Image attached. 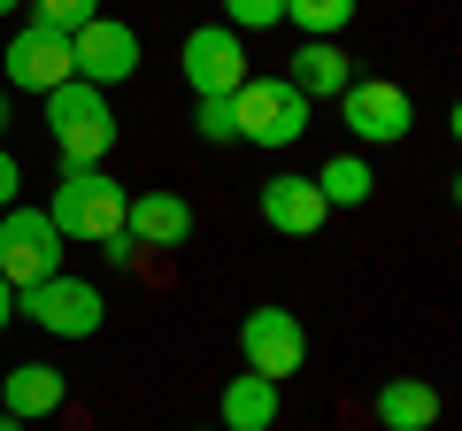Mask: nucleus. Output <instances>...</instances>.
<instances>
[{
	"label": "nucleus",
	"instance_id": "1",
	"mask_svg": "<svg viewBox=\"0 0 462 431\" xmlns=\"http://www.w3.org/2000/svg\"><path fill=\"white\" fill-rule=\"evenodd\" d=\"M47 132H54V147H62V162L69 170H100L108 162V147H116V108H108V93L100 85H54L47 93Z\"/></svg>",
	"mask_w": 462,
	"mask_h": 431
},
{
	"label": "nucleus",
	"instance_id": "2",
	"mask_svg": "<svg viewBox=\"0 0 462 431\" xmlns=\"http://www.w3.org/2000/svg\"><path fill=\"white\" fill-rule=\"evenodd\" d=\"M309 124H316V100H300L285 78H247L239 93H231V132L254 139V147H270V154L300 147Z\"/></svg>",
	"mask_w": 462,
	"mask_h": 431
},
{
	"label": "nucleus",
	"instance_id": "3",
	"mask_svg": "<svg viewBox=\"0 0 462 431\" xmlns=\"http://www.w3.org/2000/svg\"><path fill=\"white\" fill-rule=\"evenodd\" d=\"M124 185L108 178V170H62V185H54L47 200V224L62 239H85V247H100L108 232H124Z\"/></svg>",
	"mask_w": 462,
	"mask_h": 431
},
{
	"label": "nucleus",
	"instance_id": "4",
	"mask_svg": "<svg viewBox=\"0 0 462 431\" xmlns=\"http://www.w3.org/2000/svg\"><path fill=\"white\" fill-rule=\"evenodd\" d=\"M16 316H23V324H39L47 339H93L100 324H108V300H100V285L54 270V278H39V285H23V293H16Z\"/></svg>",
	"mask_w": 462,
	"mask_h": 431
},
{
	"label": "nucleus",
	"instance_id": "5",
	"mask_svg": "<svg viewBox=\"0 0 462 431\" xmlns=\"http://www.w3.org/2000/svg\"><path fill=\"white\" fill-rule=\"evenodd\" d=\"M178 69H185V85H193V100H231L239 85L254 78V69H247V39L231 32V23H200V32H185Z\"/></svg>",
	"mask_w": 462,
	"mask_h": 431
},
{
	"label": "nucleus",
	"instance_id": "6",
	"mask_svg": "<svg viewBox=\"0 0 462 431\" xmlns=\"http://www.w3.org/2000/svg\"><path fill=\"white\" fill-rule=\"evenodd\" d=\"M62 270V232L47 224V208H0V278L16 285H39V278H54Z\"/></svg>",
	"mask_w": 462,
	"mask_h": 431
},
{
	"label": "nucleus",
	"instance_id": "7",
	"mask_svg": "<svg viewBox=\"0 0 462 431\" xmlns=\"http://www.w3.org/2000/svg\"><path fill=\"white\" fill-rule=\"evenodd\" d=\"M69 69H78V85H100V93L124 85V78H139V32L100 8L85 32H69Z\"/></svg>",
	"mask_w": 462,
	"mask_h": 431
},
{
	"label": "nucleus",
	"instance_id": "8",
	"mask_svg": "<svg viewBox=\"0 0 462 431\" xmlns=\"http://www.w3.org/2000/svg\"><path fill=\"white\" fill-rule=\"evenodd\" d=\"M239 354H247L254 378L285 385L300 362H309V332H300L293 308H247V324H239Z\"/></svg>",
	"mask_w": 462,
	"mask_h": 431
},
{
	"label": "nucleus",
	"instance_id": "9",
	"mask_svg": "<svg viewBox=\"0 0 462 431\" xmlns=\"http://www.w3.org/2000/svg\"><path fill=\"white\" fill-rule=\"evenodd\" d=\"M339 116H346V132L363 139V147H393V139H409L416 100L401 93L393 78H355V85L339 93Z\"/></svg>",
	"mask_w": 462,
	"mask_h": 431
},
{
	"label": "nucleus",
	"instance_id": "10",
	"mask_svg": "<svg viewBox=\"0 0 462 431\" xmlns=\"http://www.w3.org/2000/svg\"><path fill=\"white\" fill-rule=\"evenodd\" d=\"M78 69H69V39L62 32H39V23H23L16 39H8V54H0V85L8 93H39L47 100L54 85H69Z\"/></svg>",
	"mask_w": 462,
	"mask_h": 431
},
{
	"label": "nucleus",
	"instance_id": "11",
	"mask_svg": "<svg viewBox=\"0 0 462 431\" xmlns=\"http://www.w3.org/2000/svg\"><path fill=\"white\" fill-rule=\"evenodd\" d=\"M254 208H263V224L270 232H285V239H309V232H324V193H316V178H293V170H278V178H263L254 185Z\"/></svg>",
	"mask_w": 462,
	"mask_h": 431
},
{
	"label": "nucleus",
	"instance_id": "12",
	"mask_svg": "<svg viewBox=\"0 0 462 431\" xmlns=\"http://www.w3.org/2000/svg\"><path fill=\"white\" fill-rule=\"evenodd\" d=\"M124 232L139 239V247H185L193 239V200L185 193H132L124 200Z\"/></svg>",
	"mask_w": 462,
	"mask_h": 431
},
{
	"label": "nucleus",
	"instance_id": "13",
	"mask_svg": "<svg viewBox=\"0 0 462 431\" xmlns=\"http://www.w3.org/2000/svg\"><path fill=\"white\" fill-rule=\"evenodd\" d=\"M62 400H69V385L54 362H16L8 385H0V416H16V424H47Z\"/></svg>",
	"mask_w": 462,
	"mask_h": 431
},
{
	"label": "nucleus",
	"instance_id": "14",
	"mask_svg": "<svg viewBox=\"0 0 462 431\" xmlns=\"http://www.w3.org/2000/svg\"><path fill=\"white\" fill-rule=\"evenodd\" d=\"M285 85H293L300 100H339L346 85H355V62L339 54V39H309V47L293 54V69H285Z\"/></svg>",
	"mask_w": 462,
	"mask_h": 431
},
{
	"label": "nucleus",
	"instance_id": "15",
	"mask_svg": "<svg viewBox=\"0 0 462 431\" xmlns=\"http://www.w3.org/2000/svg\"><path fill=\"white\" fill-rule=\"evenodd\" d=\"M216 416H224V431H270L278 424V385L254 378V370H239V378H224V393H216Z\"/></svg>",
	"mask_w": 462,
	"mask_h": 431
},
{
	"label": "nucleus",
	"instance_id": "16",
	"mask_svg": "<svg viewBox=\"0 0 462 431\" xmlns=\"http://www.w3.org/2000/svg\"><path fill=\"white\" fill-rule=\"evenodd\" d=\"M378 424H385V431H431V424H439V393H431L424 378L378 385Z\"/></svg>",
	"mask_w": 462,
	"mask_h": 431
},
{
	"label": "nucleus",
	"instance_id": "17",
	"mask_svg": "<svg viewBox=\"0 0 462 431\" xmlns=\"http://www.w3.org/2000/svg\"><path fill=\"white\" fill-rule=\"evenodd\" d=\"M370 185H378V178H370L363 154H331V162L316 170V193H324V208H363Z\"/></svg>",
	"mask_w": 462,
	"mask_h": 431
},
{
	"label": "nucleus",
	"instance_id": "18",
	"mask_svg": "<svg viewBox=\"0 0 462 431\" xmlns=\"http://www.w3.org/2000/svg\"><path fill=\"white\" fill-rule=\"evenodd\" d=\"M285 23L309 39H339L355 23V0H285Z\"/></svg>",
	"mask_w": 462,
	"mask_h": 431
},
{
	"label": "nucleus",
	"instance_id": "19",
	"mask_svg": "<svg viewBox=\"0 0 462 431\" xmlns=\"http://www.w3.org/2000/svg\"><path fill=\"white\" fill-rule=\"evenodd\" d=\"M23 8H32V23H39V32H85V23H93L100 16V0H23Z\"/></svg>",
	"mask_w": 462,
	"mask_h": 431
},
{
	"label": "nucleus",
	"instance_id": "20",
	"mask_svg": "<svg viewBox=\"0 0 462 431\" xmlns=\"http://www.w3.org/2000/svg\"><path fill=\"white\" fill-rule=\"evenodd\" d=\"M224 23L239 39H247V32H278V23H285V0H224Z\"/></svg>",
	"mask_w": 462,
	"mask_h": 431
},
{
	"label": "nucleus",
	"instance_id": "21",
	"mask_svg": "<svg viewBox=\"0 0 462 431\" xmlns=\"http://www.w3.org/2000/svg\"><path fill=\"white\" fill-rule=\"evenodd\" d=\"M193 132L216 139V147H224V139H239V132H231V100H200V108H193Z\"/></svg>",
	"mask_w": 462,
	"mask_h": 431
},
{
	"label": "nucleus",
	"instance_id": "22",
	"mask_svg": "<svg viewBox=\"0 0 462 431\" xmlns=\"http://www.w3.org/2000/svg\"><path fill=\"white\" fill-rule=\"evenodd\" d=\"M100 254H108L116 270H132V262H139V239H132V232H108V239H100Z\"/></svg>",
	"mask_w": 462,
	"mask_h": 431
},
{
	"label": "nucleus",
	"instance_id": "23",
	"mask_svg": "<svg viewBox=\"0 0 462 431\" xmlns=\"http://www.w3.org/2000/svg\"><path fill=\"white\" fill-rule=\"evenodd\" d=\"M16 185H23V170H16V154L0 147V208H16Z\"/></svg>",
	"mask_w": 462,
	"mask_h": 431
},
{
	"label": "nucleus",
	"instance_id": "24",
	"mask_svg": "<svg viewBox=\"0 0 462 431\" xmlns=\"http://www.w3.org/2000/svg\"><path fill=\"white\" fill-rule=\"evenodd\" d=\"M8 324H16V285L0 278V332H8Z\"/></svg>",
	"mask_w": 462,
	"mask_h": 431
},
{
	"label": "nucleus",
	"instance_id": "25",
	"mask_svg": "<svg viewBox=\"0 0 462 431\" xmlns=\"http://www.w3.org/2000/svg\"><path fill=\"white\" fill-rule=\"evenodd\" d=\"M0 132H8V85H0Z\"/></svg>",
	"mask_w": 462,
	"mask_h": 431
},
{
	"label": "nucleus",
	"instance_id": "26",
	"mask_svg": "<svg viewBox=\"0 0 462 431\" xmlns=\"http://www.w3.org/2000/svg\"><path fill=\"white\" fill-rule=\"evenodd\" d=\"M16 8H23V0H0V16H16Z\"/></svg>",
	"mask_w": 462,
	"mask_h": 431
},
{
	"label": "nucleus",
	"instance_id": "27",
	"mask_svg": "<svg viewBox=\"0 0 462 431\" xmlns=\"http://www.w3.org/2000/svg\"><path fill=\"white\" fill-rule=\"evenodd\" d=\"M0 431H23V424H16V416H0Z\"/></svg>",
	"mask_w": 462,
	"mask_h": 431
}]
</instances>
